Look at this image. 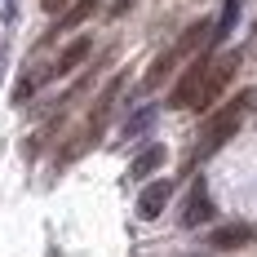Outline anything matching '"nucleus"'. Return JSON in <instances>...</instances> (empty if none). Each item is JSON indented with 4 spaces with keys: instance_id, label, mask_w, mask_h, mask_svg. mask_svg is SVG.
Returning a JSON list of instances; mask_svg holds the SVG:
<instances>
[{
    "instance_id": "nucleus-1",
    "label": "nucleus",
    "mask_w": 257,
    "mask_h": 257,
    "mask_svg": "<svg viewBox=\"0 0 257 257\" xmlns=\"http://www.w3.org/2000/svg\"><path fill=\"white\" fill-rule=\"evenodd\" d=\"M257 111V89H244V93H235L231 102L222 106L213 120H208V128H204V138H200V147H195V160H208V155H217L226 142H231L235 133H239V124L248 120Z\"/></svg>"
},
{
    "instance_id": "nucleus-2",
    "label": "nucleus",
    "mask_w": 257,
    "mask_h": 257,
    "mask_svg": "<svg viewBox=\"0 0 257 257\" xmlns=\"http://www.w3.org/2000/svg\"><path fill=\"white\" fill-rule=\"evenodd\" d=\"M204 49H213V23H208V18H200V23H191V27H186V31L178 36V40L169 45V49L160 53V62H155L151 71H147L142 89H155V84L169 76L178 62H186V58H195V53H204Z\"/></svg>"
},
{
    "instance_id": "nucleus-3",
    "label": "nucleus",
    "mask_w": 257,
    "mask_h": 257,
    "mask_svg": "<svg viewBox=\"0 0 257 257\" xmlns=\"http://www.w3.org/2000/svg\"><path fill=\"white\" fill-rule=\"evenodd\" d=\"M208 62H213V49L195 53V62H191V67L182 71V80L173 84V93H169V106H178V111H195V106H200V89H204Z\"/></svg>"
},
{
    "instance_id": "nucleus-4",
    "label": "nucleus",
    "mask_w": 257,
    "mask_h": 257,
    "mask_svg": "<svg viewBox=\"0 0 257 257\" xmlns=\"http://www.w3.org/2000/svg\"><path fill=\"white\" fill-rule=\"evenodd\" d=\"M235 67H239V53H235V49L213 53V62H208V76H204V89H200V106H208V102H217V98H222V89L231 84ZM200 106H195V111H200Z\"/></svg>"
},
{
    "instance_id": "nucleus-5",
    "label": "nucleus",
    "mask_w": 257,
    "mask_h": 257,
    "mask_svg": "<svg viewBox=\"0 0 257 257\" xmlns=\"http://www.w3.org/2000/svg\"><path fill=\"white\" fill-rule=\"evenodd\" d=\"M208 217H213L208 186H204V182H195V186H191V195H186V204H182V226H186V231H195V226H204Z\"/></svg>"
},
{
    "instance_id": "nucleus-6",
    "label": "nucleus",
    "mask_w": 257,
    "mask_h": 257,
    "mask_svg": "<svg viewBox=\"0 0 257 257\" xmlns=\"http://www.w3.org/2000/svg\"><path fill=\"white\" fill-rule=\"evenodd\" d=\"M257 231L248 222H226V226H217V231L208 235V244L213 248H222V253H231V248H244V244H253Z\"/></svg>"
},
{
    "instance_id": "nucleus-7",
    "label": "nucleus",
    "mask_w": 257,
    "mask_h": 257,
    "mask_svg": "<svg viewBox=\"0 0 257 257\" xmlns=\"http://www.w3.org/2000/svg\"><path fill=\"white\" fill-rule=\"evenodd\" d=\"M169 195H173V182H151V186L138 195V217H142V222L160 217V213H164V204H169Z\"/></svg>"
},
{
    "instance_id": "nucleus-8",
    "label": "nucleus",
    "mask_w": 257,
    "mask_h": 257,
    "mask_svg": "<svg viewBox=\"0 0 257 257\" xmlns=\"http://www.w3.org/2000/svg\"><path fill=\"white\" fill-rule=\"evenodd\" d=\"M89 49H93V40H89V36H80V40H71V45L62 49V58H58V62L49 67V80H53V76H67V71H76L80 62L89 58Z\"/></svg>"
},
{
    "instance_id": "nucleus-9",
    "label": "nucleus",
    "mask_w": 257,
    "mask_h": 257,
    "mask_svg": "<svg viewBox=\"0 0 257 257\" xmlns=\"http://www.w3.org/2000/svg\"><path fill=\"white\" fill-rule=\"evenodd\" d=\"M164 147H160V142H151V147H147V151L138 155V160H133V169H128V178H151L155 169H160V164H164Z\"/></svg>"
},
{
    "instance_id": "nucleus-10",
    "label": "nucleus",
    "mask_w": 257,
    "mask_h": 257,
    "mask_svg": "<svg viewBox=\"0 0 257 257\" xmlns=\"http://www.w3.org/2000/svg\"><path fill=\"white\" fill-rule=\"evenodd\" d=\"M93 9H98V0H76V5H71V9H67L62 18L53 23V36H62V31H71V27H80L84 18H89V14H93Z\"/></svg>"
},
{
    "instance_id": "nucleus-11",
    "label": "nucleus",
    "mask_w": 257,
    "mask_h": 257,
    "mask_svg": "<svg viewBox=\"0 0 257 257\" xmlns=\"http://www.w3.org/2000/svg\"><path fill=\"white\" fill-rule=\"evenodd\" d=\"M151 124H155V106H142V111H138V115H133V120L124 124V133H120V138H133V133H147Z\"/></svg>"
},
{
    "instance_id": "nucleus-12",
    "label": "nucleus",
    "mask_w": 257,
    "mask_h": 257,
    "mask_svg": "<svg viewBox=\"0 0 257 257\" xmlns=\"http://www.w3.org/2000/svg\"><path fill=\"white\" fill-rule=\"evenodd\" d=\"M45 9H62V0H45Z\"/></svg>"
}]
</instances>
